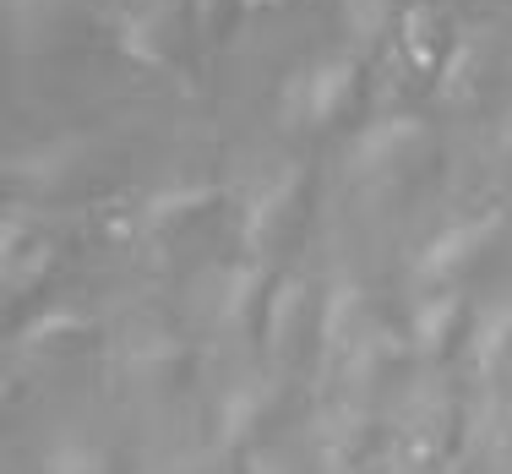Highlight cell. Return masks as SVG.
Returning a JSON list of instances; mask_svg holds the SVG:
<instances>
[{
	"label": "cell",
	"mask_w": 512,
	"mask_h": 474,
	"mask_svg": "<svg viewBox=\"0 0 512 474\" xmlns=\"http://www.w3.org/2000/svg\"><path fill=\"white\" fill-rule=\"evenodd\" d=\"M115 44H120V55L137 60V66H164V0L120 11Z\"/></svg>",
	"instance_id": "7c38bea8"
},
{
	"label": "cell",
	"mask_w": 512,
	"mask_h": 474,
	"mask_svg": "<svg viewBox=\"0 0 512 474\" xmlns=\"http://www.w3.org/2000/svg\"><path fill=\"white\" fill-rule=\"evenodd\" d=\"M355 82H360V60L349 50L316 55L311 66H300L284 77L278 120H284V126H327V120H338L344 104L355 99Z\"/></svg>",
	"instance_id": "6da1fadb"
},
{
	"label": "cell",
	"mask_w": 512,
	"mask_h": 474,
	"mask_svg": "<svg viewBox=\"0 0 512 474\" xmlns=\"http://www.w3.org/2000/svg\"><path fill=\"white\" fill-rule=\"evenodd\" d=\"M420 148H425V120L420 115H404V109H398V115H382L355 137V148H349V175L355 180H387Z\"/></svg>",
	"instance_id": "3957f363"
},
{
	"label": "cell",
	"mask_w": 512,
	"mask_h": 474,
	"mask_svg": "<svg viewBox=\"0 0 512 474\" xmlns=\"http://www.w3.org/2000/svg\"><path fill=\"white\" fill-rule=\"evenodd\" d=\"M44 474H109V453L99 442H82V436H66L44 453Z\"/></svg>",
	"instance_id": "44dd1931"
},
{
	"label": "cell",
	"mask_w": 512,
	"mask_h": 474,
	"mask_svg": "<svg viewBox=\"0 0 512 474\" xmlns=\"http://www.w3.org/2000/svg\"><path fill=\"white\" fill-rule=\"evenodd\" d=\"M246 474H289V464L267 447H256V453H246Z\"/></svg>",
	"instance_id": "cb8c5ba5"
},
{
	"label": "cell",
	"mask_w": 512,
	"mask_h": 474,
	"mask_svg": "<svg viewBox=\"0 0 512 474\" xmlns=\"http://www.w3.org/2000/svg\"><path fill=\"white\" fill-rule=\"evenodd\" d=\"M365 425H371V404L365 398H338L333 409L316 415V453H322V469L327 474H355V458L365 447Z\"/></svg>",
	"instance_id": "8992f818"
},
{
	"label": "cell",
	"mask_w": 512,
	"mask_h": 474,
	"mask_svg": "<svg viewBox=\"0 0 512 474\" xmlns=\"http://www.w3.org/2000/svg\"><path fill=\"white\" fill-rule=\"evenodd\" d=\"M338 17H344L349 44H382L393 28V0H338Z\"/></svg>",
	"instance_id": "ac0fdd59"
},
{
	"label": "cell",
	"mask_w": 512,
	"mask_h": 474,
	"mask_svg": "<svg viewBox=\"0 0 512 474\" xmlns=\"http://www.w3.org/2000/svg\"><path fill=\"white\" fill-rule=\"evenodd\" d=\"M512 360V306H491L474 316V333H469V371L480 376L485 387L496 382V371H502Z\"/></svg>",
	"instance_id": "8fae6325"
},
{
	"label": "cell",
	"mask_w": 512,
	"mask_h": 474,
	"mask_svg": "<svg viewBox=\"0 0 512 474\" xmlns=\"http://www.w3.org/2000/svg\"><path fill=\"white\" fill-rule=\"evenodd\" d=\"M398 39H404V60H409L414 71H436L442 44H436V11H431V6L404 11V22H398Z\"/></svg>",
	"instance_id": "e0dca14e"
},
{
	"label": "cell",
	"mask_w": 512,
	"mask_h": 474,
	"mask_svg": "<svg viewBox=\"0 0 512 474\" xmlns=\"http://www.w3.org/2000/svg\"><path fill=\"white\" fill-rule=\"evenodd\" d=\"M218 202V191L213 186H197V180H175V186H164V191H153L148 197V208H142V229H175V224H186V218H197L207 213Z\"/></svg>",
	"instance_id": "9a60e30c"
},
{
	"label": "cell",
	"mask_w": 512,
	"mask_h": 474,
	"mask_svg": "<svg viewBox=\"0 0 512 474\" xmlns=\"http://www.w3.org/2000/svg\"><path fill=\"white\" fill-rule=\"evenodd\" d=\"M273 409V382H235L218 398V447H251Z\"/></svg>",
	"instance_id": "ba28073f"
},
{
	"label": "cell",
	"mask_w": 512,
	"mask_h": 474,
	"mask_svg": "<svg viewBox=\"0 0 512 474\" xmlns=\"http://www.w3.org/2000/svg\"><path fill=\"white\" fill-rule=\"evenodd\" d=\"M82 327H88V322H82L77 311H39L17 338H11V349H17V355H44V349H55L60 338L82 333Z\"/></svg>",
	"instance_id": "d6986e66"
},
{
	"label": "cell",
	"mask_w": 512,
	"mask_h": 474,
	"mask_svg": "<svg viewBox=\"0 0 512 474\" xmlns=\"http://www.w3.org/2000/svg\"><path fill=\"white\" fill-rule=\"evenodd\" d=\"M50 257H55L50 240H33L28 251H6V295L22 300V289H33L44 278V262H50Z\"/></svg>",
	"instance_id": "7402d4cb"
},
{
	"label": "cell",
	"mask_w": 512,
	"mask_h": 474,
	"mask_svg": "<svg viewBox=\"0 0 512 474\" xmlns=\"http://www.w3.org/2000/svg\"><path fill=\"white\" fill-rule=\"evenodd\" d=\"M365 327V289L349 267H338L327 278V295H322V322H316V349H322V376L338 371V360L349 355V344L360 338Z\"/></svg>",
	"instance_id": "5b68a950"
},
{
	"label": "cell",
	"mask_w": 512,
	"mask_h": 474,
	"mask_svg": "<svg viewBox=\"0 0 512 474\" xmlns=\"http://www.w3.org/2000/svg\"><path fill=\"white\" fill-rule=\"evenodd\" d=\"M447 420H453V409H447L442 387H414L404 420H398V458L404 464H431L436 453H442V436H447Z\"/></svg>",
	"instance_id": "52a82bcc"
},
{
	"label": "cell",
	"mask_w": 512,
	"mask_h": 474,
	"mask_svg": "<svg viewBox=\"0 0 512 474\" xmlns=\"http://www.w3.org/2000/svg\"><path fill=\"white\" fill-rule=\"evenodd\" d=\"M300 306H306V278H300V273L273 278V289H267V300H262V349H267V355H284Z\"/></svg>",
	"instance_id": "5bb4252c"
},
{
	"label": "cell",
	"mask_w": 512,
	"mask_h": 474,
	"mask_svg": "<svg viewBox=\"0 0 512 474\" xmlns=\"http://www.w3.org/2000/svg\"><path fill=\"white\" fill-rule=\"evenodd\" d=\"M175 360H180V349L169 344V338H142V344L131 349V371L148 376V382H153V376L164 371V366H175Z\"/></svg>",
	"instance_id": "603a6c76"
},
{
	"label": "cell",
	"mask_w": 512,
	"mask_h": 474,
	"mask_svg": "<svg viewBox=\"0 0 512 474\" xmlns=\"http://www.w3.org/2000/svg\"><path fill=\"white\" fill-rule=\"evenodd\" d=\"M262 262L246 257V262H235L224 278H218V295H213V316H218V327H246V316L251 311H262Z\"/></svg>",
	"instance_id": "4fadbf2b"
},
{
	"label": "cell",
	"mask_w": 512,
	"mask_h": 474,
	"mask_svg": "<svg viewBox=\"0 0 512 474\" xmlns=\"http://www.w3.org/2000/svg\"><path fill=\"white\" fill-rule=\"evenodd\" d=\"M71 17V0H6V33L11 44H28V50H44L55 39V28Z\"/></svg>",
	"instance_id": "2e32d148"
},
{
	"label": "cell",
	"mask_w": 512,
	"mask_h": 474,
	"mask_svg": "<svg viewBox=\"0 0 512 474\" xmlns=\"http://www.w3.org/2000/svg\"><path fill=\"white\" fill-rule=\"evenodd\" d=\"M398 360V338L387 333V327H360V338L349 344V355L338 360V387H344L349 398H371L376 393V376Z\"/></svg>",
	"instance_id": "9c48e42d"
},
{
	"label": "cell",
	"mask_w": 512,
	"mask_h": 474,
	"mask_svg": "<svg viewBox=\"0 0 512 474\" xmlns=\"http://www.w3.org/2000/svg\"><path fill=\"white\" fill-rule=\"evenodd\" d=\"M295 197H300V169L295 164L273 169L267 180H256L246 191V208H240V246H246V257H262L278 240V229L295 213Z\"/></svg>",
	"instance_id": "277c9868"
},
{
	"label": "cell",
	"mask_w": 512,
	"mask_h": 474,
	"mask_svg": "<svg viewBox=\"0 0 512 474\" xmlns=\"http://www.w3.org/2000/svg\"><path fill=\"white\" fill-rule=\"evenodd\" d=\"M71 153H77V142H44V148H28V158L11 153V175L17 180H33V186H50V180H60L71 169Z\"/></svg>",
	"instance_id": "ffe728a7"
},
{
	"label": "cell",
	"mask_w": 512,
	"mask_h": 474,
	"mask_svg": "<svg viewBox=\"0 0 512 474\" xmlns=\"http://www.w3.org/2000/svg\"><path fill=\"white\" fill-rule=\"evenodd\" d=\"M502 229V213H480V218H458V224L436 229L414 257V284H453L463 267H474L485 257V246Z\"/></svg>",
	"instance_id": "7a4b0ae2"
},
{
	"label": "cell",
	"mask_w": 512,
	"mask_h": 474,
	"mask_svg": "<svg viewBox=\"0 0 512 474\" xmlns=\"http://www.w3.org/2000/svg\"><path fill=\"white\" fill-rule=\"evenodd\" d=\"M463 322V300H458V289H436V295H425L420 306H414L409 316V349L420 360H436L447 349V338H453V327Z\"/></svg>",
	"instance_id": "30bf717a"
}]
</instances>
